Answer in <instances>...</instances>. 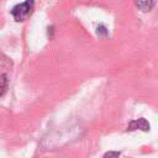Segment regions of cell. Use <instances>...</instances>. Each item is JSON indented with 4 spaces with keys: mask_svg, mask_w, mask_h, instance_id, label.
Listing matches in <instances>:
<instances>
[{
    "mask_svg": "<svg viewBox=\"0 0 158 158\" xmlns=\"http://www.w3.org/2000/svg\"><path fill=\"white\" fill-rule=\"evenodd\" d=\"M151 128L149 126V122L141 117V118H137V120H132L128 126H127V131H135V130H141V131H144V132H148Z\"/></svg>",
    "mask_w": 158,
    "mask_h": 158,
    "instance_id": "2",
    "label": "cell"
},
{
    "mask_svg": "<svg viewBox=\"0 0 158 158\" xmlns=\"http://www.w3.org/2000/svg\"><path fill=\"white\" fill-rule=\"evenodd\" d=\"M135 2H136V6L143 12L149 11L154 5V0H135Z\"/></svg>",
    "mask_w": 158,
    "mask_h": 158,
    "instance_id": "3",
    "label": "cell"
},
{
    "mask_svg": "<svg viewBox=\"0 0 158 158\" xmlns=\"http://www.w3.org/2000/svg\"><path fill=\"white\" fill-rule=\"evenodd\" d=\"M118 157H120V152H117V151H109V152H106L104 154L102 158H118Z\"/></svg>",
    "mask_w": 158,
    "mask_h": 158,
    "instance_id": "6",
    "label": "cell"
},
{
    "mask_svg": "<svg viewBox=\"0 0 158 158\" xmlns=\"http://www.w3.org/2000/svg\"><path fill=\"white\" fill-rule=\"evenodd\" d=\"M7 85H9L7 75H6V74H1V75H0V96L6 93Z\"/></svg>",
    "mask_w": 158,
    "mask_h": 158,
    "instance_id": "4",
    "label": "cell"
},
{
    "mask_svg": "<svg viewBox=\"0 0 158 158\" xmlns=\"http://www.w3.org/2000/svg\"><path fill=\"white\" fill-rule=\"evenodd\" d=\"M33 9H35V0H25L23 2L15 5L10 12L16 22H22L26 21L32 15Z\"/></svg>",
    "mask_w": 158,
    "mask_h": 158,
    "instance_id": "1",
    "label": "cell"
},
{
    "mask_svg": "<svg viewBox=\"0 0 158 158\" xmlns=\"http://www.w3.org/2000/svg\"><path fill=\"white\" fill-rule=\"evenodd\" d=\"M96 35H98L99 37H106V36H107V30H106V27H105L104 25H99V26L96 27Z\"/></svg>",
    "mask_w": 158,
    "mask_h": 158,
    "instance_id": "5",
    "label": "cell"
}]
</instances>
